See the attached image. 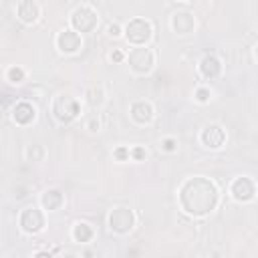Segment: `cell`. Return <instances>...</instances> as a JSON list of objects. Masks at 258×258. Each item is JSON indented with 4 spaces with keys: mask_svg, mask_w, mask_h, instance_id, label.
I'll list each match as a JSON object with an SVG mask.
<instances>
[{
    "mask_svg": "<svg viewBox=\"0 0 258 258\" xmlns=\"http://www.w3.org/2000/svg\"><path fill=\"white\" fill-rule=\"evenodd\" d=\"M34 258H52V256H50L48 252H38V254H36Z\"/></svg>",
    "mask_w": 258,
    "mask_h": 258,
    "instance_id": "cell-25",
    "label": "cell"
},
{
    "mask_svg": "<svg viewBox=\"0 0 258 258\" xmlns=\"http://www.w3.org/2000/svg\"><path fill=\"white\" fill-rule=\"evenodd\" d=\"M18 16H20V20H24V22H34L36 16H38V6H36L34 2H30V0L20 2V4H18Z\"/></svg>",
    "mask_w": 258,
    "mask_h": 258,
    "instance_id": "cell-14",
    "label": "cell"
},
{
    "mask_svg": "<svg viewBox=\"0 0 258 258\" xmlns=\"http://www.w3.org/2000/svg\"><path fill=\"white\" fill-rule=\"evenodd\" d=\"M14 119H16V123H22V125L30 123L34 119V107L28 103H18L14 107Z\"/></svg>",
    "mask_w": 258,
    "mask_h": 258,
    "instance_id": "cell-13",
    "label": "cell"
},
{
    "mask_svg": "<svg viewBox=\"0 0 258 258\" xmlns=\"http://www.w3.org/2000/svg\"><path fill=\"white\" fill-rule=\"evenodd\" d=\"M81 46V36L73 30H64L58 34V48L64 52H75Z\"/></svg>",
    "mask_w": 258,
    "mask_h": 258,
    "instance_id": "cell-9",
    "label": "cell"
},
{
    "mask_svg": "<svg viewBox=\"0 0 258 258\" xmlns=\"http://www.w3.org/2000/svg\"><path fill=\"white\" fill-rule=\"evenodd\" d=\"M131 115H133V119H135L137 123H147V121L151 119V105H149V103L139 101V103H135V105H133Z\"/></svg>",
    "mask_w": 258,
    "mask_h": 258,
    "instance_id": "cell-15",
    "label": "cell"
},
{
    "mask_svg": "<svg viewBox=\"0 0 258 258\" xmlns=\"http://www.w3.org/2000/svg\"><path fill=\"white\" fill-rule=\"evenodd\" d=\"M133 155H135L137 159H141V157H143V149H141V147H137V149L133 151Z\"/></svg>",
    "mask_w": 258,
    "mask_h": 258,
    "instance_id": "cell-24",
    "label": "cell"
},
{
    "mask_svg": "<svg viewBox=\"0 0 258 258\" xmlns=\"http://www.w3.org/2000/svg\"><path fill=\"white\" fill-rule=\"evenodd\" d=\"M196 95H198V101H208V97H210V91H208V89H200Z\"/></svg>",
    "mask_w": 258,
    "mask_h": 258,
    "instance_id": "cell-19",
    "label": "cell"
},
{
    "mask_svg": "<svg viewBox=\"0 0 258 258\" xmlns=\"http://www.w3.org/2000/svg\"><path fill=\"white\" fill-rule=\"evenodd\" d=\"M200 69H202L204 77L214 79V77H218V75H220L222 64H220V60H218L214 54H210V56H204V60H202V64H200Z\"/></svg>",
    "mask_w": 258,
    "mask_h": 258,
    "instance_id": "cell-11",
    "label": "cell"
},
{
    "mask_svg": "<svg viewBox=\"0 0 258 258\" xmlns=\"http://www.w3.org/2000/svg\"><path fill=\"white\" fill-rule=\"evenodd\" d=\"M54 113L60 121H71L79 113V105L73 97H58L54 101Z\"/></svg>",
    "mask_w": 258,
    "mask_h": 258,
    "instance_id": "cell-6",
    "label": "cell"
},
{
    "mask_svg": "<svg viewBox=\"0 0 258 258\" xmlns=\"http://www.w3.org/2000/svg\"><path fill=\"white\" fill-rule=\"evenodd\" d=\"M232 194H234L236 200L246 202V200H250L254 196V183L248 177H240V179H236L232 183Z\"/></svg>",
    "mask_w": 258,
    "mask_h": 258,
    "instance_id": "cell-8",
    "label": "cell"
},
{
    "mask_svg": "<svg viewBox=\"0 0 258 258\" xmlns=\"http://www.w3.org/2000/svg\"><path fill=\"white\" fill-rule=\"evenodd\" d=\"M163 149L173 151V149H175V141H173V139H165V141H163Z\"/></svg>",
    "mask_w": 258,
    "mask_h": 258,
    "instance_id": "cell-20",
    "label": "cell"
},
{
    "mask_svg": "<svg viewBox=\"0 0 258 258\" xmlns=\"http://www.w3.org/2000/svg\"><path fill=\"white\" fill-rule=\"evenodd\" d=\"M60 202H62V196H60V191H56V189H50V191H46V194L42 196V206H44L46 210L58 208Z\"/></svg>",
    "mask_w": 258,
    "mask_h": 258,
    "instance_id": "cell-16",
    "label": "cell"
},
{
    "mask_svg": "<svg viewBox=\"0 0 258 258\" xmlns=\"http://www.w3.org/2000/svg\"><path fill=\"white\" fill-rule=\"evenodd\" d=\"M109 226L117 232H127L133 226V214L127 208H117L109 216Z\"/></svg>",
    "mask_w": 258,
    "mask_h": 258,
    "instance_id": "cell-5",
    "label": "cell"
},
{
    "mask_svg": "<svg viewBox=\"0 0 258 258\" xmlns=\"http://www.w3.org/2000/svg\"><path fill=\"white\" fill-rule=\"evenodd\" d=\"M73 26L77 30H81V32H89V30H93L97 26V14L91 8L81 6V8H77L73 12Z\"/></svg>",
    "mask_w": 258,
    "mask_h": 258,
    "instance_id": "cell-3",
    "label": "cell"
},
{
    "mask_svg": "<svg viewBox=\"0 0 258 258\" xmlns=\"http://www.w3.org/2000/svg\"><path fill=\"white\" fill-rule=\"evenodd\" d=\"M115 155H117L119 159H125V157H127V149H125V147H121V149H117V151H115Z\"/></svg>",
    "mask_w": 258,
    "mask_h": 258,
    "instance_id": "cell-21",
    "label": "cell"
},
{
    "mask_svg": "<svg viewBox=\"0 0 258 258\" xmlns=\"http://www.w3.org/2000/svg\"><path fill=\"white\" fill-rule=\"evenodd\" d=\"M20 226L26 230V232H38L42 226H44V218L40 214V210L36 208H26L20 216Z\"/></svg>",
    "mask_w": 258,
    "mask_h": 258,
    "instance_id": "cell-7",
    "label": "cell"
},
{
    "mask_svg": "<svg viewBox=\"0 0 258 258\" xmlns=\"http://www.w3.org/2000/svg\"><path fill=\"white\" fill-rule=\"evenodd\" d=\"M62 258H79V256H75V254H67V256H62Z\"/></svg>",
    "mask_w": 258,
    "mask_h": 258,
    "instance_id": "cell-26",
    "label": "cell"
},
{
    "mask_svg": "<svg viewBox=\"0 0 258 258\" xmlns=\"http://www.w3.org/2000/svg\"><path fill=\"white\" fill-rule=\"evenodd\" d=\"M256 56H258V48H256Z\"/></svg>",
    "mask_w": 258,
    "mask_h": 258,
    "instance_id": "cell-27",
    "label": "cell"
},
{
    "mask_svg": "<svg viewBox=\"0 0 258 258\" xmlns=\"http://www.w3.org/2000/svg\"><path fill=\"white\" fill-rule=\"evenodd\" d=\"M8 79H10L12 83H20V81L24 79V71L18 69V67H12V69L8 71Z\"/></svg>",
    "mask_w": 258,
    "mask_h": 258,
    "instance_id": "cell-18",
    "label": "cell"
},
{
    "mask_svg": "<svg viewBox=\"0 0 258 258\" xmlns=\"http://www.w3.org/2000/svg\"><path fill=\"white\" fill-rule=\"evenodd\" d=\"M125 34H127V38H129L131 42L141 44V42H145V40L151 36V26H149L147 20L135 18V20H131V22L125 26Z\"/></svg>",
    "mask_w": 258,
    "mask_h": 258,
    "instance_id": "cell-2",
    "label": "cell"
},
{
    "mask_svg": "<svg viewBox=\"0 0 258 258\" xmlns=\"http://www.w3.org/2000/svg\"><path fill=\"white\" fill-rule=\"evenodd\" d=\"M173 28H175L179 34L191 32V28H194V18H191V14H187V12L175 14V16H173Z\"/></svg>",
    "mask_w": 258,
    "mask_h": 258,
    "instance_id": "cell-12",
    "label": "cell"
},
{
    "mask_svg": "<svg viewBox=\"0 0 258 258\" xmlns=\"http://www.w3.org/2000/svg\"><path fill=\"white\" fill-rule=\"evenodd\" d=\"M129 64L137 73L151 71V67H153V54H151V50H147V48H135L129 54Z\"/></svg>",
    "mask_w": 258,
    "mask_h": 258,
    "instance_id": "cell-4",
    "label": "cell"
},
{
    "mask_svg": "<svg viewBox=\"0 0 258 258\" xmlns=\"http://www.w3.org/2000/svg\"><path fill=\"white\" fill-rule=\"evenodd\" d=\"M109 34H111V36H117V34H119V26H117V24H111V26H109Z\"/></svg>",
    "mask_w": 258,
    "mask_h": 258,
    "instance_id": "cell-22",
    "label": "cell"
},
{
    "mask_svg": "<svg viewBox=\"0 0 258 258\" xmlns=\"http://www.w3.org/2000/svg\"><path fill=\"white\" fill-rule=\"evenodd\" d=\"M73 234H75V238H77L79 242H87V240H91V236H93V230H91L87 224H77Z\"/></svg>",
    "mask_w": 258,
    "mask_h": 258,
    "instance_id": "cell-17",
    "label": "cell"
},
{
    "mask_svg": "<svg viewBox=\"0 0 258 258\" xmlns=\"http://www.w3.org/2000/svg\"><path fill=\"white\" fill-rule=\"evenodd\" d=\"M111 58H113V60H121V58H123V52H121V50H115V52L111 54Z\"/></svg>",
    "mask_w": 258,
    "mask_h": 258,
    "instance_id": "cell-23",
    "label": "cell"
},
{
    "mask_svg": "<svg viewBox=\"0 0 258 258\" xmlns=\"http://www.w3.org/2000/svg\"><path fill=\"white\" fill-rule=\"evenodd\" d=\"M179 200H181L183 210L200 216V214H208L210 210H214V206L218 202V191L210 179L194 177V179L185 181V185L181 187Z\"/></svg>",
    "mask_w": 258,
    "mask_h": 258,
    "instance_id": "cell-1",
    "label": "cell"
},
{
    "mask_svg": "<svg viewBox=\"0 0 258 258\" xmlns=\"http://www.w3.org/2000/svg\"><path fill=\"white\" fill-rule=\"evenodd\" d=\"M202 139H204V143H206L208 147H220V145L224 143V131H222L218 125H212V127H208V129L204 131Z\"/></svg>",
    "mask_w": 258,
    "mask_h": 258,
    "instance_id": "cell-10",
    "label": "cell"
}]
</instances>
